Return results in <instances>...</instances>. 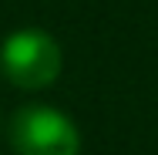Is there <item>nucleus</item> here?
Instances as JSON below:
<instances>
[{
  "label": "nucleus",
  "mask_w": 158,
  "mask_h": 155,
  "mask_svg": "<svg viewBox=\"0 0 158 155\" xmlns=\"http://www.w3.org/2000/svg\"><path fill=\"white\" fill-rule=\"evenodd\" d=\"M0 71L14 88L40 91L61 74V47L51 34L37 27L14 31L0 47Z\"/></svg>",
  "instance_id": "obj_1"
},
{
  "label": "nucleus",
  "mask_w": 158,
  "mask_h": 155,
  "mask_svg": "<svg viewBox=\"0 0 158 155\" xmlns=\"http://www.w3.org/2000/svg\"><path fill=\"white\" fill-rule=\"evenodd\" d=\"M10 145L17 155H77L81 131L57 108L27 105L10 118Z\"/></svg>",
  "instance_id": "obj_2"
}]
</instances>
